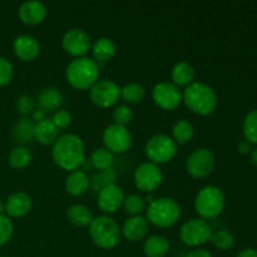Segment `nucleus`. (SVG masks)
<instances>
[{
  "instance_id": "nucleus-1",
  "label": "nucleus",
  "mask_w": 257,
  "mask_h": 257,
  "mask_svg": "<svg viewBox=\"0 0 257 257\" xmlns=\"http://www.w3.org/2000/svg\"><path fill=\"white\" fill-rule=\"evenodd\" d=\"M52 158L64 171H77L85 161L84 143L79 136L67 133L60 136L52 147Z\"/></svg>"
},
{
  "instance_id": "nucleus-2",
  "label": "nucleus",
  "mask_w": 257,
  "mask_h": 257,
  "mask_svg": "<svg viewBox=\"0 0 257 257\" xmlns=\"http://www.w3.org/2000/svg\"><path fill=\"white\" fill-rule=\"evenodd\" d=\"M182 102L195 114L210 115L217 107V94L208 84L193 82L182 93Z\"/></svg>"
},
{
  "instance_id": "nucleus-3",
  "label": "nucleus",
  "mask_w": 257,
  "mask_h": 257,
  "mask_svg": "<svg viewBox=\"0 0 257 257\" xmlns=\"http://www.w3.org/2000/svg\"><path fill=\"white\" fill-rule=\"evenodd\" d=\"M65 78L73 88L89 90L99 78V65L92 58H75L65 69Z\"/></svg>"
},
{
  "instance_id": "nucleus-4",
  "label": "nucleus",
  "mask_w": 257,
  "mask_h": 257,
  "mask_svg": "<svg viewBox=\"0 0 257 257\" xmlns=\"http://www.w3.org/2000/svg\"><path fill=\"white\" fill-rule=\"evenodd\" d=\"M89 235L98 247L103 250H112L119 243L122 231L114 218L102 215L93 218L89 225Z\"/></svg>"
},
{
  "instance_id": "nucleus-5",
  "label": "nucleus",
  "mask_w": 257,
  "mask_h": 257,
  "mask_svg": "<svg viewBox=\"0 0 257 257\" xmlns=\"http://www.w3.org/2000/svg\"><path fill=\"white\" fill-rule=\"evenodd\" d=\"M148 223L160 228L172 227L181 217V207L173 198H155L146 210Z\"/></svg>"
},
{
  "instance_id": "nucleus-6",
  "label": "nucleus",
  "mask_w": 257,
  "mask_h": 257,
  "mask_svg": "<svg viewBox=\"0 0 257 257\" xmlns=\"http://www.w3.org/2000/svg\"><path fill=\"white\" fill-rule=\"evenodd\" d=\"M225 208V196L217 186L208 185L198 191L195 197V211L202 220H213Z\"/></svg>"
},
{
  "instance_id": "nucleus-7",
  "label": "nucleus",
  "mask_w": 257,
  "mask_h": 257,
  "mask_svg": "<svg viewBox=\"0 0 257 257\" xmlns=\"http://www.w3.org/2000/svg\"><path fill=\"white\" fill-rule=\"evenodd\" d=\"M145 153L150 162L155 165L170 162L177 155V145L167 135H155L147 141Z\"/></svg>"
},
{
  "instance_id": "nucleus-8",
  "label": "nucleus",
  "mask_w": 257,
  "mask_h": 257,
  "mask_svg": "<svg viewBox=\"0 0 257 257\" xmlns=\"http://www.w3.org/2000/svg\"><path fill=\"white\" fill-rule=\"evenodd\" d=\"M215 165V156L208 148H197L186 160V171L195 180H203L213 172Z\"/></svg>"
},
{
  "instance_id": "nucleus-9",
  "label": "nucleus",
  "mask_w": 257,
  "mask_h": 257,
  "mask_svg": "<svg viewBox=\"0 0 257 257\" xmlns=\"http://www.w3.org/2000/svg\"><path fill=\"white\" fill-rule=\"evenodd\" d=\"M212 235V228L202 218H192L183 223L180 228V240L191 247H198L208 242Z\"/></svg>"
},
{
  "instance_id": "nucleus-10",
  "label": "nucleus",
  "mask_w": 257,
  "mask_h": 257,
  "mask_svg": "<svg viewBox=\"0 0 257 257\" xmlns=\"http://www.w3.org/2000/svg\"><path fill=\"white\" fill-rule=\"evenodd\" d=\"M120 98V87L109 79L98 80L89 89V99L94 105L102 109L113 107Z\"/></svg>"
},
{
  "instance_id": "nucleus-11",
  "label": "nucleus",
  "mask_w": 257,
  "mask_h": 257,
  "mask_svg": "<svg viewBox=\"0 0 257 257\" xmlns=\"http://www.w3.org/2000/svg\"><path fill=\"white\" fill-rule=\"evenodd\" d=\"M133 180H135V185L138 190L151 193L162 185L163 173L158 165H155L152 162H145L136 168Z\"/></svg>"
},
{
  "instance_id": "nucleus-12",
  "label": "nucleus",
  "mask_w": 257,
  "mask_h": 257,
  "mask_svg": "<svg viewBox=\"0 0 257 257\" xmlns=\"http://www.w3.org/2000/svg\"><path fill=\"white\" fill-rule=\"evenodd\" d=\"M104 148H107L109 152L114 153H125L132 146V135L130 131L123 125L109 124L105 127L102 136Z\"/></svg>"
},
{
  "instance_id": "nucleus-13",
  "label": "nucleus",
  "mask_w": 257,
  "mask_h": 257,
  "mask_svg": "<svg viewBox=\"0 0 257 257\" xmlns=\"http://www.w3.org/2000/svg\"><path fill=\"white\" fill-rule=\"evenodd\" d=\"M152 99L161 109L173 110L182 103V93L173 83L161 82L153 87Z\"/></svg>"
},
{
  "instance_id": "nucleus-14",
  "label": "nucleus",
  "mask_w": 257,
  "mask_h": 257,
  "mask_svg": "<svg viewBox=\"0 0 257 257\" xmlns=\"http://www.w3.org/2000/svg\"><path fill=\"white\" fill-rule=\"evenodd\" d=\"M62 47L69 55L74 58L85 57L92 47L90 37L87 32L78 28L68 30L62 38Z\"/></svg>"
},
{
  "instance_id": "nucleus-15",
  "label": "nucleus",
  "mask_w": 257,
  "mask_h": 257,
  "mask_svg": "<svg viewBox=\"0 0 257 257\" xmlns=\"http://www.w3.org/2000/svg\"><path fill=\"white\" fill-rule=\"evenodd\" d=\"M124 197L122 187L117 183H110L98 192L97 205L103 213L107 216L112 215L122 207Z\"/></svg>"
},
{
  "instance_id": "nucleus-16",
  "label": "nucleus",
  "mask_w": 257,
  "mask_h": 257,
  "mask_svg": "<svg viewBox=\"0 0 257 257\" xmlns=\"http://www.w3.org/2000/svg\"><path fill=\"white\" fill-rule=\"evenodd\" d=\"M14 54L23 62H33L40 54V44L37 38L29 34H22L13 43Z\"/></svg>"
},
{
  "instance_id": "nucleus-17",
  "label": "nucleus",
  "mask_w": 257,
  "mask_h": 257,
  "mask_svg": "<svg viewBox=\"0 0 257 257\" xmlns=\"http://www.w3.org/2000/svg\"><path fill=\"white\" fill-rule=\"evenodd\" d=\"M33 207V200L27 192H14L8 197L5 202V212L9 217L20 218L30 212Z\"/></svg>"
},
{
  "instance_id": "nucleus-18",
  "label": "nucleus",
  "mask_w": 257,
  "mask_h": 257,
  "mask_svg": "<svg viewBox=\"0 0 257 257\" xmlns=\"http://www.w3.org/2000/svg\"><path fill=\"white\" fill-rule=\"evenodd\" d=\"M19 19L27 25H39L45 20L48 9L42 2H25L18 10Z\"/></svg>"
},
{
  "instance_id": "nucleus-19",
  "label": "nucleus",
  "mask_w": 257,
  "mask_h": 257,
  "mask_svg": "<svg viewBox=\"0 0 257 257\" xmlns=\"http://www.w3.org/2000/svg\"><path fill=\"white\" fill-rule=\"evenodd\" d=\"M147 218L143 216H131L124 221L122 227V235L131 242H138L142 241L148 233Z\"/></svg>"
},
{
  "instance_id": "nucleus-20",
  "label": "nucleus",
  "mask_w": 257,
  "mask_h": 257,
  "mask_svg": "<svg viewBox=\"0 0 257 257\" xmlns=\"http://www.w3.org/2000/svg\"><path fill=\"white\" fill-rule=\"evenodd\" d=\"M63 94L58 88L55 87H45L38 93L37 104L39 105V109L47 112H57L59 110L60 105L63 104Z\"/></svg>"
},
{
  "instance_id": "nucleus-21",
  "label": "nucleus",
  "mask_w": 257,
  "mask_h": 257,
  "mask_svg": "<svg viewBox=\"0 0 257 257\" xmlns=\"http://www.w3.org/2000/svg\"><path fill=\"white\" fill-rule=\"evenodd\" d=\"M59 138V130L55 127L52 119L45 118L42 122L35 123L34 140L42 146H53Z\"/></svg>"
},
{
  "instance_id": "nucleus-22",
  "label": "nucleus",
  "mask_w": 257,
  "mask_h": 257,
  "mask_svg": "<svg viewBox=\"0 0 257 257\" xmlns=\"http://www.w3.org/2000/svg\"><path fill=\"white\" fill-rule=\"evenodd\" d=\"M88 188H89V178L84 171H73L65 178V191L74 197L84 195Z\"/></svg>"
},
{
  "instance_id": "nucleus-23",
  "label": "nucleus",
  "mask_w": 257,
  "mask_h": 257,
  "mask_svg": "<svg viewBox=\"0 0 257 257\" xmlns=\"http://www.w3.org/2000/svg\"><path fill=\"white\" fill-rule=\"evenodd\" d=\"M171 79L176 87H188L195 80V69L187 62H178L171 70Z\"/></svg>"
},
{
  "instance_id": "nucleus-24",
  "label": "nucleus",
  "mask_w": 257,
  "mask_h": 257,
  "mask_svg": "<svg viewBox=\"0 0 257 257\" xmlns=\"http://www.w3.org/2000/svg\"><path fill=\"white\" fill-rule=\"evenodd\" d=\"M115 52H117V47L110 38H99L95 40L92 47L93 60L97 63H107L114 57Z\"/></svg>"
},
{
  "instance_id": "nucleus-25",
  "label": "nucleus",
  "mask_w": 257,
  "mask_h": 257,
  "mask_svg": "<svg viewBox=\"0 0 257 257\" xmlns=\"http://www.w3.org/2000/svg\"><path fill=\"white\" fill-rule=\"evenodd\" d=\"M34 128L35 123L29 118H22L15 123L14 128H13V138L19 146L29 145L34 140Z\"/></svg>"
},
{
  "instance_id": "nucleus-26",
  "label": "nucleus",
  "mask_w": 257,
  "mask_h": 257,
  "mask_svg": "<svg viewBox=\"0 0 257 257\" xmlns=\"http://www.w3.org/2000/svg\"><path fill=\"white\" fill-rule=\"evenodd\" d=\"M170 241L161 235L148 237L143 245V252L147 257H165L170 251Z\"/></svg>"
},
{
  "instance_id": "nucleus-27",
  "label": "nucleus",
  "mask_w": 257,
  "mask_h": 257,
  "mask_svg": "<svg viewBox=\"0 0 257 257\" xmlns=\"http://www.w3.org/2000/svg\"><path fill=\"white\" fill-rule=\"evenodd\" d=\"M67 218L72 225L77 227H89L93 221V213L87 206L72 205L67 210Z\"/></svg>"
},
{
  "instance_id": "nucleus-28",
  "label": "nucleus",
  "mask_w": 257,
  "mask_h": 257,
  "mask_svg": "<svg viewBox=\"0 0 257 257\" xmlns=\"http://www.w3.org/2000/svg\"><path fill=\"white\" fill-rule=\"evenodd\" d=\"M195 137V127L187 119H181L173 125L172 140L176 145H187Z\"/></svg>"
},
{
  "instance_id": "nucleus-29",
  "label": "nucleus",
  "mask_w": 257,
  "mask_h": 257,
  "mask_svg": "<svg viewBox=\"0 0 257 257\" xmlns=\"http://www.w3.org/2000/svg\"><path fill=\"white\" fill-rule=\"evenodd\" d=\"M32 160V152L29 151V148L24 147V146L14 147L8 156V162H9L10 167L15 168V170H23V168L28 167Z\"/></svg>"
},
{
  "instance_id": "nucleus-30",
  "label": "nucleus",
  "mask_w": 257,
  "mask_h": 257,
  "mask_svg": "<svg viewBox=\"0 0 257 257\" xmlns=\"http://www.w3.org/2000/svg\"><path fill=\"white\" fill-rule=\"evenodd\" d=\"M120 98L128 104H138L146 98V89L140 83H128L120 88Z\"/></svg>"
},
{
  "instance_id": "nucleus-31",
  "label": "nucleus",
  "mask_w": 257,
  "mask_h": 257,
  "mask_svg": "<svg viewBox=\"0 0 257 257\" xmlns=\"http://www.w3.org/2000/svg\"><path fill=\"white\" fill-rule=\"evenodd\" d=\"M90 165L98 171H105L113 168L114 163V155L107 150V148H97L92 152L89 160Z\"/></svg>"
},
{
  "instance_id": "nucleus-32",
  "label": "nucleus",
  "mask_w": 257,
  "mask_h": 257,
  "mask_svg": "<svg viewBox=\"0 0 257 257\" xmlns=\"http://www.w3.org/2000/svg\"><path fill=\"white\" fill-rule=\"evenodd\" d=\"M123 208L131 216H142V213L147 210V202L142 196L137 193H131L124 197Z\"/></svg>"
},
{
  "instance_id": "nucleus-33",
  "label": "nucleus",
  "mask_w": 257,
  "mask_h": 257,
  "mask_svg": "<svg viewBox=\"0 0 257 257\" xmlns=\"http://www.w3.org/2000/svg\"><path fill=\"white\" fill-rule=\"evenodd\" d=\"M115 178H117V172H115L114 168L99 171L97 175L93 176L92 180H89V187L95 192H99L105 186L110 185V183H115Z\"/></svg>"
},
{
  "instance_id": "nucleus-34",
  "label": "nucleus",
  "mask_w": 257,
  "mask_h": 257,
  "mask_svg": "<svg viewBox=\"0 0 257 257\" xmlns=\"http://www.w3.org/2000/svg\"><path fill=\"white\" fill-rule=\"evenodd\" d=\"M210 242H212V245L218 250H230L235 245V236L230 231H216L211 235Z\"/></svg>"
},
{
  "instance_id": "nucleus-35",
  "label": "nucleus",
  "mask_w": 257,
  "mask_h": 257,
  "mask_svg": "<svg viewBox=\"0 0 257 257\" xmlns=\"http://www.w3.org/2000/svg\"><path fill=\"white\" fill-rule=\"evenodd\" d=\"M243 135L251 145H257V109L246 115L243 120Z\"/></svg>"
},
{
  "instance_id": "nucleus-36",
  "label": "nucleus",
  "mask_w": 257,
  "mask_h": 257,
  "mask_svg": "<svg viewBox=\"0 0 257 257\" xmlns=\"http://www.w3.org/2000/svg\"><path fill=\"white\" fill-rule=\"evenodd\" d=\"M132 118L133 110L128 104H120L118 107H115L114 110H113V120H114V124L125 127L127 124H130Z\"/></svg>"
},
{
  "instance_id": "nucleus-37",
  "label": "nucleus",
  "mask_w": 257,
  "mask_h": 257,
  "mask_svg": "<svg viewBox=\"0 0 257 257\" xmlns=\"http://www.w3.org/2000/svg\"><path fill=\"white\" fill-rule=\"evenodd\" d=\"M14 233V226L9 216L0 215V247L7 245L13 237Z\"/></svg>"
},
{
  "instance_id": "nucleus-38",
  "label": "nucleus",
  "mask_w": 257,
  "mask_h": 257,
  "mask_svg": "<svg viewBox=\"0 0 257 257\" xmlns=\"http://www.w3.org/2000/svg\"><path fill=\"white\" fill-rule=\"evenodd\" d=\"M37 102H35V99L33 97H30V95H20L19 98L17 99V110L19 114L24 115V117H27V115L29 114H33L34 113V110L37 109Z\"/></svg>"
},
{
  "instance_id": "nucleus-39",
  "label": "nucleus",
  "mask_w": 257,
  "mask_h": 257,
  "mask_svg": "<svg viewBox=\"0 0 257 257\" xmlns=\"http://www.w3.org/2000/svg\"><path fill=\"white\" fill-rule=\"evenodd\" d=\"M14 77V69L13 65L7 58L0 57V87L10 84Z\"/></svg>"
},
{
  "instance_id": "nucleus-40",
  "label": "nucleus",
  "mask_w": 257,
  "mask_h": 257,
  "mask_svg": "<svg viewBox=\"0 0 257 257\" xmlns=\"http://www.w3.org/2000/svg\"><path fill=\"white\" fill-rule=\"evenodd\" d=\"M52 122L54 123L58 130H63V128H67L70 125V123H72V114L68 110L59 109L53 114Z\"/></svg>"
},
{
  "instance_id": "nucleus-41",
  "label": "nucleus",
  "mask_w": 257,
  "mask_h": 257,
  "mask_svg": "<svg viewBox=\"0 0 257 257\" xmlns=\"http://www.w3.org/2000/svg\"><path fill=\"white\" fill-rule=\"evenodd\" d=\"M237 151L240 155H250L251 152H252V145H251L248 141H241L240 143H238V147H237Z\"/></svg>"
},
{
  "instance_id": "nucleus-42",
  "label": "nucleus",
  "mask_w": 257,
  "mask_h": 257,
  "mask_svg": "<svg viewBox=\"0 0 257 257\" xmlns=\"http://www.w3.org/2000/svg\"><path fill=\"white\" fill-rule=\"evenodd\" d=\"M186 257H212L208 251L203 250V248H196V250L188 252V255Z\"/></svg>"
},
{
  "instance_id": "nucleus-43",
  "label": "nucleus",
  "mask_w": 257,
  "mask_h": 257,
  "mask_svg": "<svg viewBox=\"0 0 257 257\" xmlns=\"http://www.w3.org/2000/svg\"><path fill=\"white\" fill-rule=\"evenodd\" d=\"M33 117V122L38 123V122H42V120H44L45 118H47V113L44 112V110L42 109H35L34 113L32 114Z\"/></svg>"
},
{
  "instance_id": "nucleus-44",
  "label": "nucleus",
  "mask_w": 257,
  "mask_h": 257,
  "mask_svg": "<svg viewBox=\"0 0 257 257\" xmlns=\"http://www.w3.org/2000/svg\"><path fill=\"white\" fill-rule=\"evenodd\" d=\"M236 257H257V250H255V248H245V250L240 251Z\"/></svg>"
},
{
  "instance_id": "nucleus-45",
  "label": "nucleus",
  "mask_w": 257,
  "mask_h": 257,
  "mask_svg": "<svg viewBox=\"0 0 257 257\" xmlns=\"http://www.w3.org/2000/svg\"><path fill=\"white\" fill-rule=\"evenodd\" d=\"M251 155V163L257 168V147L255 150H252V152L250 153Z\"/></svg>"
},
{
  "instance_id": "nucleus-46",
  "label": "nucleus",
  "mask_w": 257,
  "mask_h": 257,
  "mask_svg": "<svg viewBox=\"0 0 257 257\" xmlns=\"http://www.w3.org/2000/svg\"><path fill=\"white\" fill-rule=\"evenodd\" d=\"M5 212V203H3L2 201H0V215H4Z\"/></svg>"
},
{
  "instance_id": "nucleus-47",
  "label": "nucleus",
  "mask_w": 257,
  "mask_h": 257,
  "mask_svg": "<svg viewBox=\"0 0 257 257\" xmlns=\"http://www.w3.org/2000/svg\"><path fill=\"white\" fill-rule=\"evenodd\" d=\"M0 257H3V256H0Z\"/></svg>"
}]
</instances>
